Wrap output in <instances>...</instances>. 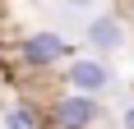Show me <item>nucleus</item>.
I'll return each mask as SVG.
<instances>
[{"instance_id": "f257e3e1", "label": "nucleus", "mask_w": 134, "mask_h": 129, "mask_svg": "<svg viewBox=\"0 0 134 129\" xmlns=\"http://www.w3.org/2000/svg\"><path fill=\"white\" fill-rule=\"evenodd\" d=\"M116 83V69H111L107 55H69L65 60V88L83 92V97H97Z\"/></svg>"}, {"instance_id": "20e7f679", "label": "nucleus", "mask_w": 134, "mask_h": 129, "mask_svg": "<svg viewBox=\"0 0 134 129\" xmlns=\"http://www.w3.org/2000/svg\"><path fill=\"white\" fill-rule=\"evenodd\" d=\"M83 46L93 55H116L125 46V23L116 14H97L93 23H88V32H83Z\"/></svg>"}, {"instance_id": "423d86ee", "label": "nucleus", "mask_w": 134, "mask_h": 129, "mask_svg": "<svg viewBox=\"0 0 134 129\" xmlns=\"http://www.w3.org/2000/svg\"><path fill=\"white\" fill-rule=\"evenodd\" d=\"M120 129H134V106H130V111L120 115Z\"/></svg>"}, {"instance_id": "f03ea898", "label": "nucleus", "mask_w": 134, "mask_h": 129, "mask_svg": "<svg viewBox=\"0 0 134 129\" xmlns=\"http://www.w3.org/2000/svg\"><path fill=\"white\" fill-rule=\"evenodd\" d=\"M69 55H74V42L60 37V32H51V28H37V32H28V37L19 42V60H23L28 69H55V64H65Z\"/></svg>"}, {"instance_id": "39448f33", "label": "nucleus", "mask_w": 134, "mask_h": 129, "mask_svg": "<svg viewBox=\"0 0 134 129\" xmlns=\"http://www.w3.org/2000/svg\"><path fill=\"white\" fill-rule=\"evenodd\" d=\"M5 129H42V115H32V106H9Z\"/></svg>"}, {"instance_id": "7ed1b4c3", "label": "nucleus", "mask_w": 134, "mask_h": 129, "mask_svg": "<svg viewBox=\"0 0 134 129\" xmlns=\"http://www.w3.org/2000/svg\"><path fill=\"white\" fill-rule=\"evenodd\" d=\"M97 120H102V106H97V97H83V92H60L51 102V125L55 129H93Z\"/></svg>"}]
</instances>
